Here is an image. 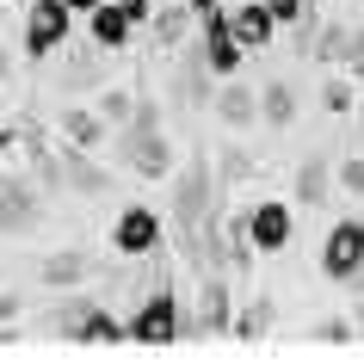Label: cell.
<instances>
[{
  "mask_svg": "<svg viewBox=\"0 0 364 364\" xmlns=\"http://www.w3.org/2000/svg\"><path fill=\"white\" fill-rule=\"evenodd\" d=\"M124 161H130L142 179H167L173 173V142L161 136V124H154V105H136L130 130H124Z\"/></svg>",
  "mask_w": 364,
  "mask_h": 364,
  "instance_id": "1",
  "label": "cell"
},
{
  "mask_svg": "<svg viewBox=\"0 0 364 364\" xmlns=\"http://www.w3.org/2000/svg\"><path fill=\"white\" fill-rule=\"evenodd\" d=\"M358 266H364V216H340V223L327 229V241H321V278L352 284Z\"/></svg>",
  "mask_w": 364,
  "mask_h": 364,
  "instance_id": "2",
  "label": "cell"
},
{
  "mask_svg": "<svg viewBox=\"0 0 364 364\" xmlns=\"http://www.w3.org/2000/svg\"><path fill=\"white\" fill-rule=\"evenodd\" d=\"M130 340L136 346H173V340H179V303H173V290H154L149 303L136 309Z\"/></svg>",
  "mask_w": 364,
  "mask_h": 364,
  "instance_id": "3",
  "label": "cell"
},
{
  "mask_svg": "<svg viewBox=\"0 0 364 364\" xmlns=\"http://www.w3.org/2000/svg\"><path fill=\"white\" fill-rule=\"evenodd\" d=\"M198 19H204V68H210L216 80H235V68H241V43H235V31H229V13L210 6V13H198Z\"/></svg>",
  "mask_w": 364,
  "mask_h": 364,
  "instance_id": "4",
  "label": "cell"
},
{
  "mask_svg": "<svg viewBox=\"0 0 364 364\" xmlns=\"http://www.w3.org/2000/svg\"><path fill=\"white\" fill-rule=\"evenodd\" d=\"M290 229H296V216H290V204H278V198H266V204H253V210H247V241L259 253H284L290 247Z\"/></svg>",
  "mask_w": 364,
  "mask_h": 364,
  "instance_id": "5",
  "label": "cell"
},
{
  "mask_svg": "<svg viewBox=\"0 0 364 364\" xmlns=\"http://www.w3.org/2000/svg\"><path fill=\"white\" fill-rule=\"evenodd\" d=\"M62 38H68V6L62 0H38L25 13V56H50Z\"/></svg>",
  "mask_w": 364,
  "mask_h": 364,
  "instance_id": "6",
  "label": "cell"
},
{
  "mask_svg": "<svg viewBox=\"0 0 364 364\" xmlns=\"http://www.w3.org/2000/svg\"><path fill=\"white\" fill-rule=\"evenodd\" d=\"M112 241H117V253H154V241H161V216H154L149 204H130V210L117 216Z\"/></svg>",
  "mask_w": 364,
  "mask_h": 364,
  "instance_id": "7",
  "label": "cell"
},
{
  "mask_svg": "<svg viewBox=\"0 0 364 364\" xmlns=\"http://www.w3.org/2000/svg\"><path fill=\"white\" fill-rule=\"evenodd\" d=\"M229 31H235V43H241V50H266L272 31H278V19H272L259 0H247L241 13H229Z\"/></svg>",
  "mask_w": 364,
  "mask_h": 364,
  "instance_id": "8",
  "label": "cell"
},
{
  "mask_svg": "<svg viewBox=\"0 0 364 364\" xmlns=\"http://www.w3.org/2000/svg\"><path fill=\"white\" fill-rule=\"evenodd\" d=\"M204 198H210V167H204V161H192V167H186V179H179V198H173L179 223H198V216H210V210H204Z\"/></svg>",
  "mask_w": 364,
  "mask_h": 364,
  "instance_id": "9",
  "label": "cell"
},
{
  "mask_svg": "<svg viewBox=\"0 0 364 364\" xmlns=\"http://www.w3.org/2000/svg\"><path fill=\"white\" fill-rule=\"evenodd\" d=\"M68 340H80V346H117V340H130V327L117 321V315H105V309H87Z\"/></svg>",
  "mask_w": 364,
  "mask_h": 364,
  "instance_id": "10",
  "label": "cell"
},
{
  "mask_svg": "<svg viewBox=\"0 0 364 364\" xmlns=\"http://www.w3.org/2000/svg\"><path fill=\"white\" fill-rule=\"evenodd\" d=\"M87 19H93V43H105V50H124V43H130V31H136V25L124 19V13H117V0L93 6Z\"/></svg>",
  "mask_w": 364,
  "mask_h": 364,
  "instance_id": "11",
  "label": "cell"
},
{
  "mask_svg": "<svg viewBox=\"0 0 364 364\" xmlns=\"http://www.w3.org/2000/svg\"><path fill=\"white\" fill-rule=\"evenodd\" d=\"M259 112H266V124H278V130L296 117V99H290L284 80H266V93H259Z\"/></svg>",
  "mask_w": 364,
  "mask_h": 364,
  "instance_id": "12",
  "label": "cell"
},
{
  "mask_svg": "<svg viewBox=\"0 0 364 364\" xmlns=\"http://www.w3.org/2000/svg\"><path fill=\"white\" fill-rule=\"evenodd\" d=\"M253 105H259V99H253L247 87H223V99H216V117H223V124H253Z\"/></svg>",
  "mask_w": 364,
  "mask_h": 364,
  "instance_id": "13",
  "label": "cell"
},
{
  "mask_svg": "<svg viewBox=\"0 0 364 364\" xmlns=\"http://www.w3.org/2000/svg\"><path fill=\"white\" fill-rule=\"evenodd\" d=\"M223 327H229V290L210 284V290H204V315H198V333H223Z\"/></svg>",
  "mask_w": 364,
  "mask_h": 364,
  "instance_id": "14",
  "label": "cell"
},
{
  "mask_svg": "<svg viewBox=\"0 0 364 364\" xmlns=\"http://www.w3.org/2000/svg\"><path fill=\"white\" fill-rule=\"evenodd\" d=\"M62 130L75 136L80 149H93L99 136H105V124H99V112H62Z\"/></svg>",
  "mask_w": 364,
  "mask_h": 364,
  "instance_id": "15",
  "label": "cell"
},
{
  "mask_svg": "<svg viewBox=\"0 0 364 364\" xmlns=\"http://www.w3.org/2000/svg\"><path fill=\"white\" fill-rule=\"evenodd\" d=\"M87 278V259L80 253H56L50 266H43V284H80Z\"/></svg>",
  "mask_w": 364,
  "mask_h": 364,
  "instance_id": "16",
  "label": "cell"
},
{
  "mask_svg": "<svg viewBox=\"0 0 364 364\" xmlns=\"http://www.w3.org/2000/svg\"><path fill=\"white\" fill-rule=\"evenodd\" d=\"M321 192H327V173H321V161L309 154L303 173H296V198H303V204H321Z\"/></svg>",
  "mask_w": 364,
  "mask_h": 364,
  "instance_id": "17",
  "label": "cell"
},
{
  "mask_svg": "<svg viewBox=\"0 0 364 364\" xmlns=\"http://www.w3.org/2000/svg\"><path fill=\"white\" fill-rule=\"evenodd\" d=\"M186 19H192V13H179V6L154 13V38H161V43H179V38H186Z\"/></svg>",
  "mask_w": 364,
  "mask_h": 364,
  "instance_id": "18",
  "label": "cell"
},
{
  "mask_svg": "<svg viewBox=\"0 0 364 364\" xmlns=\"http://www.w3.org/2000/svg\"><path fill=\"white\" fill-rule=\"evenodd\" d=\"M259 6H266V13H272V19H278V25L303 19V0H259Z\"/></svg>",
  "mask_w": 364,
  "mask_h": 364,
  "instance_id": "19",
  "label": "cell"
},
{
  "mask_svg": "<svg viewBox=\"0 0 364 364\" xmlns=\"http://www.w3.org/2000/svg\"><path fill=\"white\" fill-rule=\"evenodd\" d=\"M117 13L130 25H154V13H149V0H117Z\"/></svg>",
  "mask_w": 364,
  "mask_h": 364,
  "instance_id": "20",
  "label": "cell"
},
{
  "mask_svg": "<svg viewBox=\"0 0 364 364\" xmlns=\"http://www.w3.org/2000/svg\"><path fill=\"white\" fill-rule=\"evenodd\" d=\"M130 112H136V105L124 93H105V99H99V117H130Z\"/></svg>",
  "mask_w": 364,
  "mask_h": 364,
  "instance_id": "21",
  "label": "cell"
},
{
  "mask_svg": "<svg viewBox=\"0 0 364 364\" xmlns=\"http://www.w3.org/2000/svg\"><path fill=\"white\" fill-rule=\"evenodd\" d=\"M352 333H358V321H327V327H321V340H327V346H346Z\"/></svg>",
  "mask_w": 364,
  "mask_h": 364,
  "instance_id": "22",
  "label": "cell"
},
{
  "mask_svg": "<svg viewBox=\"0 0 364 364\" xmlns=\"http://www.w3.org/2000/svg\"><path fill=\"white\" fill-rule=\"evenodd\" d=\"M340 179H346V192H364V161H346Z\"/></svg>",
  "mask_w": 364,
  "mask_h": 364,
  "instance_id": "23",
  "label": "cell"
},
{
  "mask_svg": "<svg viewBox=\"0 0 364 364\" xmlns=\"http://www.w3.org/2000/svg\"><path fill=\"white\" fill-rule=\"evenodd\" d=\"M346 43H352V75L364 80V31H358V38H346Z\"/></svg>",
  "mask_w": 364,
  "mask_h": 364,
  "instance_id": "24",
  "label": "cell"
},
{
  "mask_svg": "<svg viewBox=\"0 0 364 364\" xmlns=\"http://www.w3.org/2000/svg\"><path fill=\"white\" fill-rule=\"evenodd\" d=\"M13 315H19V296H13V290H0V321H13Z\"/></svg>",
  "mask_w": 364,
  "mask_h": 364,
  "instance_id": "25",
  "label": "cell"
},
{
  "mask_svg": "<svg viewBox=\"0 0 364 364\" xmlns=\"http://www.w3.org/2000/svg\"><path fill=\"white\" fill-rule=\"evenodd\" d=\"M68 13H93V6H105V0H62Z\"/></svg>",
  "mask_w": 364,
  "mask_h": 364,
  "instance_id": "26",
  "label": "cell"
},
{
  "mask_svg": "<svg viewBox=\"0 0 364 364\" xmlns=\"http://www.w3.org/2000/svg\"><path fill=\"white\" fill-rule=\"evenodd\" d=\"M192 6H198V13H210V6H216V0H192Z\"/></svg>",
  "mask_w": 364,
  "mask_h": 364,
  "instance_id": "27",
  "label": "cell"
},
{
  "mask_svg": "<svg viewBox=\"0 0 364 364\" xmlns=\"http://www.w3.org/2000/svg\"><path fill=\"white\" fill-rule=\"evenodd\" d=\"M6 142H13V130H0V149H6Z\"/></svg>",
  "mask_w": 364,
  "mask_h": 364,
  "instance_id": "28",
  "label": "cell"
},
{
  "mask_svg": "<svg viewBox=\"0 0 364 364\" xmlns=\"http://www.w3.org/2000/svg\"><path fill=\"white\" fill-rule=\"evenodd\" d=\"M0 80H6V50H0Z\"/></svg>",
  "mask_w": 364,
  "mask_h": 364,
  "instance_id": "29",
  "label": "cell"
},
{
  "mask_svg": "<svg viewBox=\"0 0 364 364\" xmlns=\"http://www.w3.org/2000/svg\"><path fill=\"white\" fill-rule=\"evenodd\" d=\"M358 333H364V309H358Z\"/></svg>",
  "mask_w": 364,
  "mask_h": 364,
  "instance_id": "30",
  "label": "cell"
},
{
  "mask_svg": "<svg viewBox=\"0 0 364 364\" xmlns=\"http://www.w3.org/2000/svg\"><path fill=\"white\" fill-rule=\"evenodd\" d=\"M358 290H364V266H358Z\"/></svg>",
  "mask_w": 364,
  "mask_h": 364,
  "instance_id": "31",
  "label": "cell"
}]
</instances>
